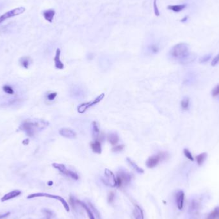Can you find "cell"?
Here are the masks:
<instances>
[{"instance_id": "6da1fadb", "label": "cell", "mask_w": 219, "mask_h": 219, "mask_svg": "<svg viewBox=\"0 0 219 219\" xmlns=\"http://www.w3.org/2000/svg\"><path fill=\"white\" fill-rule=\"evenodd\" d=\"M48 125L49 123L43 120H37V121L27 120L21 124L19 129L25 132L28 136H33L35 135L37 131L44 129Z\"/></svg>"}, {"instance_id": "ac0fdd59", "label": "cell", "mask_w": 219, "mask_h": 219, "mask_svg": "<svg viewBox=\"0 0 219 219\" xmlns=\"http://www.w3.org/2000/svg\"><path fill=\"white\" fill-rule=\"evenodd\" d=\"M108 140L112 145H116L119 141V136L117 133H110L108 136Z\"/></svg>"}, {"instance_id": "d6986e66", "label": "cell", "mask_w": 219, "mask_h": 219, "mask_svg": "<svg viewBox=\"0 0 219 219\" xmlns=\"http://www.w3.org/2000/svg\"><path fill=\"white\" fill-rule=\"evenodd\" d=\"M126 160H127V162H128V163L130 165V166H131V167H132L136 172H137L138 173H140V174H142V173L144 172V170L142 169V168H140V167H139L137 165H136V163H135L134 161H133L132 160H131V158H126Z\"/></svg>"}, {"instance_id": "4fadbf2b", "label": "cell", "mask_w": 219, "mask_h": 219, "mask_svg": "<svg viewBox=\"0 0 219 219\" xmlns=\"http://www.w3.org/2000/svg\"><path fill=\"white\" fill-rule=\"evenodd\" d=\"M42 15H43V17L44 18V19L47 21L50 22V23H52V21L54 18V15H55V11L53 9L46 10L42 12Z\"/></svg>"}, {"instance_id": "52a82bcc", "label": "cell", "mask_w": 219, "mask_h": 219, "mask_svg": "<svg viewBox=\"0 0 219 219\" xmlns=\"http://www.w3.org/2000/svg\"><path fill=\"white\" fill-rule=\"evenodd\" d=\"M25 10L26 8L24 7H18L11 10L10 11H8V12H7L6 13H5L0 16V24L2 23L3 22H4L5 21H6L9 18L22 14L25 12Z\"/></svg>"}, {"instance_id": "3957f363", "label": "cell", "mask_w": 219, "mask_h": 219, "mask_svg": "<svg viewBox=\"0 0 219 219\" xmlns=\"http://www.w3.org/2000/svg\"><path fill=\"white\" fill-rule=\"evenodd\" d=\"M105 94H101L100 96H98L96 98H95L94 100L81 104V105H79L77 108L78 112L79 113H85L87 110H88V109L89 108H90L91 107L96 105L98 103H100L104 99V98H105Z\"/></svg>"}, {"instance_id": "e0dca14e", "label": "cell", "mask_w": 219, "mask_h": 219, "mask_svg": "<svg viewBox=\"0 0 219 219\" xmlns=\"http://www.w3.org/2000/svg\"><path fill=\"white\" fill-rule=\"evenodd\" d=\"M186 7H187V5L186 4H181V5H168L167 7V8L170 10H172L174 12H179L181 11L184 10Z\"/></svg>"}, {"instance_id": "f546056e", "label": "cell", "mask_w": 219, "mask_h": 219, "mask_svg": "<svg viewBox=\"0 0 219 219\" xmlns=\"http://www.w3.org/2000/svg\"><path fill=\"white\" fill-rule=\"evenodd\" d=\"M212 96L213 97H217L219 96V85H217L212 90Z\"/></svg>"}, {"instance_id": "74e56055", "label": "cell", "mask_w": 219, "mask_h": 219, "mask_svg": "<svg viewBox=\"0 0 219 219\" xmlns=\"http://www.w3.org/2000/svg\"><path fill=\"white\" fill-rule=\"evenodd\" d=\"M29 143V140L28 139H26V140H25L23 142V144H25V145H28Z\"/></svg>"}, {"instance_id": "2e32d148", "label": "cell", "mask_w": 219, "mask_h": 219, "mask_svg": "<svg viewBox=\"0 0 219 219\" xmlns=\"http://www.w3.org/2000/svg\"><path fill=\"white\" fill-rule=\"evenodd\" d=\"M76 202L83 208L85 209V210L86 211L87 215H88V217H89V219H96L94 213L92 212L90 209L84 203V202H81L80 201H78V200H76Z\"/></svg>"}, {"instance_id": "5b68a950", "label": "cell", "mask_w": 219, "mask_h": 219, "mask_svg": "<svg viewBox=\"0 0 219 219\" xmlns=\"http://www.w3.org/2000/svg\"><path fill=\"white\" fill-rule=\"evenodd\" d=\"M131 180V176L129 173L124 171H120L117 174L116 187L121 188L123 187H124V186H126L130 183Z\"/></svg>"}, {"instance_id": "ba28073f", "label": "cell", "mask_w": 219, "mask_h": 219, "mask_svg": "<svg viewBox=\"0 0 219 219\" xmlns=\"http://www.w3.org/2000/svg\"><path fill=\"white\" fill-rule=\"evenodd\" d=\"M104 183L106 185L110 186V187H116L117 181L116 177L115 176L114 174L110 171V170L106 168L105 171V180Z\"/></svg>"}, {"instance_id": "8d00e7d4", "label": "cell", "mask_w": 219, "mask_h": 219, "mask_svg": "<svg viewBox=\"0 0 219 219\" xmlns=\"http://www.w3.org/2000/svg\"><path fill=\"white\" fill-rule=\"evenodd\" d=\"M10 215V213H5V214H2V215H0V219H4L5 218H7V217H8Z\"/></svg>"}, {"instance_id": "83f0119b", "label": "cell", "mask_w": 219, "mask_h": 219, "mask_svg": "<svg viewBox=\"0 0 219 219\" xmlns=\"http://www.w3.org/2000/svg\"><path fill=\"white\" fill-rule=\"evenodd\" d=\"M3 90L5 92H6L8 94H14V90L9 85H5L3 87Z\"/></svg>"}, {"instance_id": "4316f807", "label": "cell", "mask_w": 219, "mask_h": 219, "mask_svg": "<svg viewBox=\"0 0 219 219\" xmlns=\"http://www.w3.org/2000/svg\"><path fill=\"white\" fill-rule=\"evenodd\" d=\"M183 153H184L185 156L187 157L189 160H190L191 162H193L194 160V158L192 155H191V153L188 149H184Z\"/></svg>"}, {"instance_id": "8992f818", "label": "cell", "mask_w": 219, "mask_h": 219, "mask_svg": "<svg viewBox=\"0 0 219 219\" xmlns=\"http://www.w3.org/2000/svg\"><path fill=\"white\" fill-rule=\"evenodd\" d=\"M167 156V153L164 152H160L156 155L152 156L146 161V166L149 168H154L156 167L162 160H165Z\"/></svg>"}, {"instance_id": "7402d4cb", "label": "cell", "mask_w": 219, "mask_h": 219, "mask_svg": "<svg viewBox=\"0 0 219 219\" xmlns=\"http://www.w3.org/2000/svg\"><path fill=\"white\" fill-rule=\"evenodd\" d=\"M52 165H53V167L54 168H55L56 169H57L60 172H61L63 174H64L65 171H67V168H66V167H65L64 165V164L54 163H53Z\"/></svg>"}, {"instance_id": "603a6c76", "label": "cell", "mask_w": 219, "mask_h": 219, "mask_svg": "<svg viewBox=\"0 0 219 219\" xmlns=\"http://www.w3.org/2000/svg\"><path fill=\"white\" fill-rule=\"evenodd\" d=\"M19 62L22 65V66L24 67L25 69H28L29 67V65L30 64V59L29 57H22L20 59Z\"/></svg>"}, {"instance_id": "277c9868", "label": "cell", "mask_w": 219, "mask_h": 219, "mask_svg": "<svg viewBox=\"0 0 219 219\" xmlns=\"http://www.w3.org/2000/svg\"><path fill=\"white\" fill-rule=\"evenodd\" d=\"M39 197H46V198H51L53 199H56L59 201L60 202H61L62 204L63 205V206L64 207L65 210H66L67 212L69 211V206L67 202H66L64 198H62V197L58 196V195H53L51 194H46V193H36V194H30V195L28 196V199H33L35 198H39Z\"/></svg>"}, {"instance_id": "f35d334b", "label": "cell", "mask_w": 219, "mask_h": 219, "mask_svg": "<svg viewBox=\"0 0 219 219\" xmlns=\"http://www.w3.org/2000/svg\"><path fill=\"white\" fill-rule=\"evenodd\" d=\"M187 19H188V17H187V16H186L185 18H183V19H182L181 20V22H185Z\"/></svg>"}, {"instance_id": "d590c367", "label": "cell", "mask_w": 219, "mask_h": 219, "mask_svg": "<svg viewBox=\"0 0 219 219\" xmlns=\"http://www.w3.org/2000/svg\"><path fill=\"white\" fill-rule=\"evenodd\" d=\"M156 1H157V0H154V10H155V15L158 16L160 15V12H159V10H158V8L157 7Z\"/></svg>"}, {"instance_id": "f1b7e54d", "label": "cell", "mask_w": 219, "mask_h": 219, "mask_svg": "<svg viewBox=\"0 0 219 219\" xmlns=\"http://www.w3.org/2000/svg\"><path fill=\"white\" fill-rule=\"evenodd\" d=\"M124 145L121 144V145H115V147H113L112 151L113 152H120L122 151L124 149Z\"/></svg>"}, {"instance_id": "cb8c5ba5", "label": "cell", "mask_w": 219, "mask_h": 219, "mask_svg": "<svg viewBox=\"0 0 219 219\" xmlns=\"http://www.w3.org/2000/svg\"><path fill=\"white\" fill-rule=\"evenodd\" d=\"M92 131L93 136L94 138H97L100 135V128L96 122L94 121L92 123Z\"/></svg>"}, {"instance_id": "9a60e30c", "label": "cell", "mask_w": 219, "mask_h": 219, "mask_svg": "<svg viewBox=\"0 0 219 219\" xmlns=\"http://www.w3.org/2000/svg\"><path fill=\"white\" fill-rule=\"evenodd\" d=\"M90 147L93 152L97 154H101L102 152V147L101 142L98 140H95L90 144Z\"/></svg>"}, {"instance_id": "5bb4252c", "label": "cell", "mask_w": 219, "mask_h": 219, "mask_svg": "<svg viewBox=\"0 0 219 219\" xmlns=\"http://www.w3.org/2000/svg\"><path fill=\"white\" fill-rule=\"evenodd\" d=\"M133 214L135 219H144L143 210L139 205H135L133 211Z\"/></svg>"}, {"instance_id": "484cf974", "label": "cell", "mask_w": 219, "mask_h": 219, "mask_svg": "<svg viewBox=\"0 0 219 219\" xmlns=\"http://www.w3.org/2000/svg\"><path fill=\"white\" fill-rule=\"evenodd\" d=\"M64 175H65V176H67V177H69L70 178H72L74 180H78L79 179V176L78 175L76 174V172L70 171V170H68L67 169V171H65Z\"/></svg>"}, {"instance_id": "ffe728a7", "label": "cell", "mask_w": 219, "mask_h": 219, "mask_svg": "<svg viewBox=\"0 0 219 219\" xmlns=\"http://www.w3.org/2000/svg\"><path fill=\"white\" fill-rule=\"evenodd\" d=\"M207 158V153L206 152H202L201 154L199 155L196 156V161L199 166L202 165L204 163L206 159Z\"/></svg>"}, {"instance_id": "e575fe53", "label": "cell", "mask_w": 219, "mask_h": 219, "mask_svg": "<svg viewBox=\"0 0 219 219\" xmlns=\"http://www.w3.org/2000/svg\"><path fill=\"white\" fill-rule=\"evenodd\" d=\"M151 51L152 53H156L158 52V51H159V47H158V46L156 45H152L151 46Z\"/></svg>"}, {"instance_id": "30bf717a", "label": "cell", "mask_w": 219, "mask_h": 219, "mask_svg": "<svg viewBox=\"0 0 219 219\" xmlns=\"http://www.w3.org/2000/svg\"><path fill=\"white\" fill-rule=\"evenodd\" d=\"M185 194L182 190H178L176 194V201L178 208L181 210L183 209L184 204Z\"/></svg>"}, {"instance_id": "9c48e42d", "label": "cell", "mask_w": 219, "mask_h": 219, "mask_svg": "<svg viewBox=\"0 0 219 219\" xmlns=\"http://www.w3.org/2000/svg\"><path fill=\"white\" fill-rule=\"evenodd\" d=\"M59 134L64 136V137L67 139H74L76 136V133H75V131H73L72 129L67 128H64L60 129L59 130Z\"/></svg>"}, {"instance_id": "836d02e7", "label": "cell", "mask_w": 219, "mask_h": 219, "mask_svg": "<svg viewBox=\"0 0 219 219\" xmlns=\"http://www.w3.org/2000/svg\"><path fill=\"white\" fill-rule=\"evenodd\" d=\"M114 199H115V194H114V193L113 192H110L108 195V202H109V203H112V202L114 201Z\"/></svg>"}, {"instance_id": "44dd1931", "label": "cell", "mask_w": 219, "mask_h": 219, "mask_svg": "<svg viewBox=\"0 0 219 219\" xmlns=\"http://www.w3.org/2000/svg\"><path fill=\"white\" fill-rule=\"evenodd\" d=\"M206 219H219V207H216L210 214Z\"/></svg>"}, {"instance_id": "1f68e13d", "label": "cell", "mask_w": 219, "mask_h": 219, "mask_svg": "<svg viewBox=\"0 0 219 219\" xmlns=\"http://www.w3.org/2000/svg\"><path fill=\"white\" fill-rule=\"evenodd\" d=\"M211 57V54H207V55H206V56H204V57H202V58H201L200 62H201V63L206 62L208 61V60L210 59Z\"/></svg>"}, {"instance_id": "7c38bea8", "label": "cell", "mask_w": 219, "mask_h": 219, "mask_svg": "<svg viewBox=\"0 0 219 219\" xmlns=\"http://www.w3.org/2000/svg\"><path fill=\"white\" fill-rule=\"evenodd\" d=\"M21 194V191L20 190H15L12 191H10V192H8L7 194H5L2 198V201L4 202V201H8L10 199H12L14 198H17V197H18Z\"/></svg>"}, {"instance_id": "d4e9b609", "label": "cell", "mask_w": 219, "mask_h": 219, "mask_svg": "<svg viewBox=\"0 0 219 219\" xmlns=\"http://www.w3.org/2000/svg\"><path fill=\"white\" fill-rule=\"evenodd\" d=\"M181 106L184 110H188L190 106V100L188 97H185L181 102Z\"/></svg>"}, {"instance_id": "7a4b0ae2", "label": "cell", "mask_w": 219, "mask_h": 219, "mask_svg": "<svg viewBox=\"0 0 219 219\" xmlns=\"http://www.w3.org/2000/svg\"><path fill=\"white\" fill-rule=\"evenodd\" d=\"M189 47L185 43H179L172 47L170 55L172 58L183 60L189 56Z\"/></svg>"}, {"instance_id": "4dcf8cb0", "label": "cell", "mask_w": 219, "mask_h": 219, "mask_svg": "<svg viewBox=\"0 0 219 219\" xmlns=\"http://www.w3.org/2000/svg\"><path fill=\"white\" fill-rule=\"evenodd\" d=\"M57 96V92H52V93H50V94H49L47 96L48 100L50 101H53L54 100V99H55L56 97Z\"/></svg>"}, {"instance_id": "d6a6232c", "label": "cell", "mask_w": 219, "mask_h": 219, "mask_svg": "<svg viewBox=\"0 0 219 219\" xmlns=\"http://www.w3.org/2000/svg\"><path fill=\"white\" fill-rule=\"evenodd\" d=\"M219 62V53L213 59L211 62V65L212 66H215V65Z\"/></svg>"}, {"instance_id": "8fae6325", "label": "cell", "mask_w": 219, "mask_h": 219, "mask_svg": "<svg viewBox=\"0 0 219 219\" xmlns=\"http://www.w3.org/2000/svg\"><path fill=\"white\" fill-rule=\"evenodd\" d=\"M60 54H61V50H60L59 48H58L56 51L55 56H54V65H55V67L58 69H63L64 68V65L61 61V60H60Z\"/></svg>"}]
</instances>
